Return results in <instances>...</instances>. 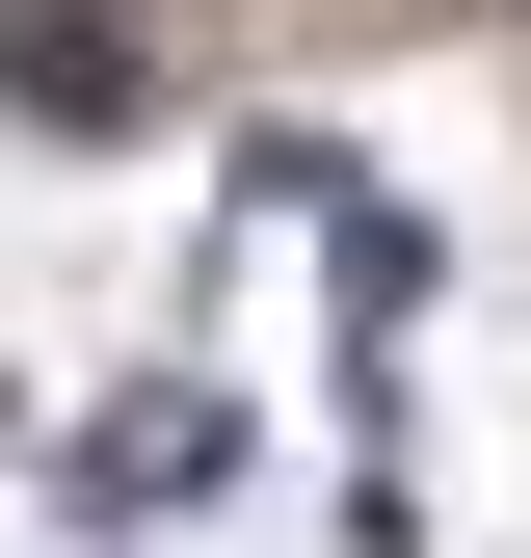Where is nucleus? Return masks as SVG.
<instances>
[{
    "instance_id": "nucleus-1",
    "label": "nucleus",
    "mask_w": 531,
    "mask_h": 558,
    "mask_svg": "<svg viewBox=\"0 0 531 558\" xmlns=\"http://www.w3.org/2000/svg\"><path fill=\"white\" fill-rule=\"evenodd\" d=\"M0 107L107 160V133H160V107H186V27H160V0H0Z\"/></svg>"
},
{
    "instance_id": "nucleus-2",
    "label": "nucleus",
    "mask_w": 531,
    "mask_h": 558,
    "mask_svg": "<svg viewBox=\"0 0 531 558\" xmlns=\"http://www.w3.org/2000/svg\"><path fill=\"white\" fill-rule=\"evenodd\" d=\"M213 452H239V399H213V373H133L107 426L53 452V506H81V532H160V506H213Z\"/></svg>"
}]
</instances>
